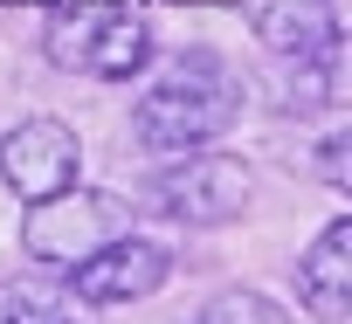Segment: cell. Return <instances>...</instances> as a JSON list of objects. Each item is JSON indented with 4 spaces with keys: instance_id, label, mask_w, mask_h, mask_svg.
Here are the masks:
<instances>
[{
    "instance_id": "cell-11",
    "label": "cell",
    "mask_w": 352,
    "mask_h": 324,
    "mask_svg": "<svg viewBox=\"0 0 352 324\" xmlns=\"http://www.w3.org/2000/svg\"><path fill=\"white\" fill-rule=\"evenodd\" d=\"M201 324H290V310H276L263 290H221V297H208Z\"/></svg>"
},
{
    "instance_id": "cell-3",
    "label": "cell",
    "mask_w": 352,
    "mask_h": 324,
    "mask_svg": "<svg viewBox=\"0 0 352 324\" xmlns=\"http://www.w3.org/2000/svg\"><path fill=\"white\" fill-rule=\"evenodd\" d=\"M118 235H131V200H118L104 187H83V180L56 200L21 207V255L35 269H56V276H69L76 262H90Z\"/></svg>"
},
{
    "instance_id": "cell-9",
    "label": "cell",
    "mask_w": 352,
    "mask_h": 324,
    "mask_svg": "<svg viewBox=\"0 0 352 324\" xmlns=\"http://www.w3.org/2000/svg\"><path fill=\"white\" fill-rule=\"evenodd\" d=\"M338 104H345V49L297 56V62L283 69V111L318 117V111H338Z\"/></svg>"
},
{
    "instance_id": "cell-14",
    "label": "cell",
    "mask_w": 352,
    "mask_h": 324,
    "mask_svg": "<svg viewBox=\"0 0 352 324\" xmlns=\"http://www.w3.org/2000/svg\"><path fill=\"white\" fill-rule=\"evenodd\" d=\"M194 8H214V0H194Z\"/></svg>"
},
{
    "instance_id": "cell-2",
    "label": "cell",
    "mask_w": 352,
    "mask_h": 324,
    "mask_svg": "<svg viewBox=\"0 0 352 324\" xmlns=\"http://www.w3.org/2000/svg\"><path fill=\"white\" fill-rule=\"evenodd\" d=\"M42 56L69 76L131 83L152 69V28L131 8H56L42 21Z\"/></svg>"
},
{
    "instance_id": "cell-10",
    "label": "cell",
    "mask_w": 352,
    "mask_h": 324,
    "mask_svg": "<svg viewBox=\"0 0 352 324\" xmlns=\"http://www.w3.org/2000/svg\"><path fill=\"white\" fill-rule=\"evenodd\" d=\"M0 324H76V317L63 310V297L35 283H0Z\"/></svg>"
},
{
    "instance_id": "cell-5",
    "label": "cell",
    "mask_w": 352,
    "mask_h": 324,
    "mask_svg": "<svg viewBox=\"0 0 352 324\" xmlns=\"http://www.w3.org/2000/svg\"><path fill=\"white\" fill-rule=\"evenodd\" d=\"M83 173V138L63 117H21L14 131H0V187L14 200H56Z\"/></svg>"
},
{
    "instance_id": "cell-4",
    "label": "cell",
    "mask_w": 352,
    "mask_h": 324,
    "mask_svg": "<svg viewBox=\"0 0 352 324\" xmlns=\"http://www.w3.org/2000/svg\"><path fill=\"white\" fill-rule=\"evenodd\" d=\"M249 194H256V173L228 152H180L152 180L159 214L180 221V228H228V221L249 214Z\"/></svg>"
},
{
    "instance_id": "cell-1",
    "label": "cell",
    "mask_w": 352,
    "mask_h": 324,
    "mask_svg": "<svg viewBox=\"0 0 352 324\" xmlns=\"http://www.w3.org/2000/svg\"><path fill=\"white\" fill-rule=\"evenodd\" d=\"M242 117V69L214 49H187L152 69L131 104V138L145 152H201Z\"/></svg>"
},
{
    "instance_id": "cell-7",
    "label": "cell",
    "mask_w": 352,
    "mask_h": 324,
    "mask_svg": "<svg viewBox=\"0 0 352 324\" xmlns=\"http://www.w3.org/2000/svg\"><path fill=\"white\" fill-rule=\"evenodd\" d=\"M235 8L249 14L256 42L276 49L283 62L345 49V42H338V0H235Z\"/></svg>"
},
{
    "instance_id": "cell-13",
    "label": "cell",
    "mask_w": 352,
    "mask_h": 324,
    "mask_svg": "<svg viewBox=\"0 0 352 324\" xmlns=\"http://www.w3.org/2000/svg\"><path fill=\"white\" fill-rule=\"evenodd\" d=\"M56 8H124V0H49V14Z\"/></svg>"
},
{
    "instance_id": "cell-12",
    "label": "cell",
    "mask_w": 352,
    "mask_h": 324,
    "mask_svg": "<svg viewBox=\"0 0 352 324\" xmlns=\"http://www.w3.org/2000/svg\"><path fill=\"white\" fill-rule=\"evenodd\" d=\"M345 145H352L345 131H324V138H318V173H324V187H338V194L352 187V166H345Z\"/></svg>"
},
{
    "instance_id": "cell-8",
    "label": "cell",
    "mask_w": 352,
    "mask_h": 324,
    "mask_svg": "<svg viewBox=\"0 0 352 324\" xmlns=\"http://www.w3.org/2000/svg\"><path fill=\"white\" fill-rule=\"evenodd\" d=\"M297 303L318 324H345L352 317V221H324V235L297 255Z\"/></svg>"
},
{
    "instance_id": "cell-6",
    "label": "cell",
    "mask_w": 352,
    "mask_h": 324,
    "mask_svg": "<svg viewBox=\"0 0 352 324\" xmlns=\"http://www.w3.org/2000/svg\"><path fill=\"white\" fill-rule=\"evenodd\" d=\"M166 276H173L166 242H152V235H118L111 248H97L90 262H76L63 283H69V297H76V303H90V310H118V303L152 297Z\"/></svg>"
}]
</instances>
